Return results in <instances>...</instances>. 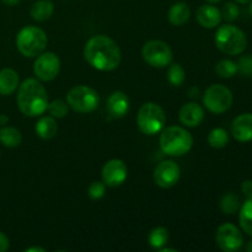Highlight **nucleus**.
<instances>
[{
  "mask_svg": "<svg viewBox=\"0 0 252 252\" xmlns=\"http://www.w3.org/2000/svg\"><path fill=\"white\" fill-rule=\"evenodd\" d=\"M84 57L93 68L101 71L115 70L122 59L117 43L103 34L94 36L89 39L84 48Z\"/></svg>",
  "mask_w": 252,
  "mask_h": 252,
  "instance_id": "obj_1",
  "label": "nucleus"
},
{
  "mask_svg": "<svg viewBox=\"0 0 252 252\" xmlns=\"http://www.w3.org/2000/svg\"><path fill=\"white\" fill-rule=\"evenodd\" d=\"M17 105L25 116L37 117L43 115L48 108V94L36 79H26L19 85Z\"/></svg>",
  "mask_w": 252,
  "mask_h": 252,
  "instance_id": "obj_2",
  "label": "nucleus"
},
{
  "mask_svg": "<svg viewBox=\"0 0 252 252\" xmlns=\"http://www.w3.org/2000/svg\"><path fill=\"white\" fill-rule=\"evenodd\" d=\"M160 148L169 157H182L192 149L193 138L191 133L179 126H172L161 130Z\"/></svg>",
  "mask_w": 252,
  "mask_h": 252,
  "instance_id": "obj_3",
  "label": "nucleus"
},
{
  "mask_svg": "<svg viewBox=\"0 0 252 252\" xmlns=\"http://www.w3.org/2000/svg\"><path fill=\"white\" fill-rule=\"evenodd\" d=\"M47 34L43 30L34 26H26L16 36V47L22 56L27 58H33L43 53L46 49Z\"/></svg>",
  "mask_w": 252,
  "mask_h": 252,
  "instance_id": "obj_4",
  "label": "nucleus"
},
{
  "mask_svg": "<svg viewBox=\"0 0 252 252\" xmlns=\"http://www.w3.org/2000/svg\"><path fill=\"white\" fill-rule=\"evenodd\" d=\"M216 44L225 54L238 56L246 49L248 38H246V34L236 26L224 25L219 27L217 31Z\"/></svg>",
  "mask_w": 252,
  "mask_h": 252,
  "instance_id": "obj_5",
  "label": "nucleus"
},
{
  "mask_svg": "<svg viewBox=\"0 0 252 252\" xmlns=\"http://www.w3.org/2000/svg\"><path fill=\"white\" fill-rule=\"evenodd\" d=\"M137 123L140 132L147 135H154L164 129L166 116L159 105L154 102H147L138 111Z\"/></svg>",
  "mask_w": 252,
  "mask_h": 252,
  "instance_id": "obj_6",
  "label": "nucleus"
},
{
  "mask_svg": "<svg viewBox=\"0 0 252 252\" xmlns=\"http://www.w3.org/2000/svg\"><path fill=\"white\" fill-rule=\"evenodd\" d=\"M68 105L80 113L93 112L100 103L98 94L94 89L85 85H78L71 89L66 95Z\"/></svg>",
  "mask_w": 252,
  "mask_h": 252,
  "instance_id": "obj_7",
  "label": "nucleus"
},
{
  "mask_svg": "<svg viewBox=\"0 0 252 252\" xmlns=\"http://www.w3.org/2000/svg\"><path fill=\"white\" fill-rule=\"evenodd\" d=\"M203 102L211 112L219 115V113L226 112L231 107L233 94L226 86L216 84V85H211L206 90Z\"/></svg>",
  "mask_w": 252,
  "mask_h": 252,
  "instance_id": "obj_8",
  "label": "nucleus"
},
{
  "mask_svg": "<svg viewBox=\"0 0 252 252\" xmlns=\"http://www.w3.org/2000/svg\"><path fill=\"white\" fill-rule=\"evenodd\" d=\"M143 59L153 68H165L172 62V51L167 43L162 41H149L143 46Z\"/></svg>",
  "mask_w": 252,
  "mask_h": 252,
  "instance_id": "obj_9",
  "label": "nucleus"
},
{
  "mask_svg": "<svg viewBox=\"0 0 252 252\" xmlns=\"http://www.w3.org/2000/svg\"><path fill=\"white\" fill-rule=\"evenodd\" d=\"M216 241L219 249L224 252H235L243 248L244 238L241 231L234 224L226 223L218 228Z\"/></svg>",
  "mask_w": 252,
  "mask_h": 252,
  "instance_id": "obj_10",
  "label": "nucleus"
},
{
  "mask_svg": "<svg viewBox=\"0 0 252 252\" xmlns=\"http://www.w3.org/2000/svg\"><path fill=\"white\" fill-rule=\"evenodd\" d=\"M61 70V61L53 52L41 53L33 64V73L42 81H51L57 78Z\"/></svg>",
  "mask_w": 252,
  "mask_h": 252,
  "instance_id": "obj_11",
  "label": "nucleus"
},
{
  "mask_svg": "<svg viewBox=\"0 0 252 252\" xmlns=\"http://www.w3.org/2000/svg\"><path fill=\"white\" fill-rule=\"evenodd\" d=\"M180 167L176 162L171 160H165L158 164V166L154 170V181L155 184L162 189H170L175 186L180 179Z\"/></svg>",
  "mask_w": 252,
  "mask_h": 252,
  "instance_id": "obj_12",
  "label": "nucleus"
},
{
  "mask_svg": "<svg viewBox=\"0 0 252 252\" xmlns=\"http://www.w3.org/2000/svg\"><path fill=\"white\" fill-rule=\"evenodd\" d=\"M128 175L127 166L120 159H112L102 167V180L106 186L117 187L126 181Z\"/></svg>",
  "mask_w": 252,
  "mask_h": 252,
  "instance_id": "obj_13",
  "label": "nucleus"
},
{
  "mask_svg": "<svg viewBox=\"0 0 252 252\" xmlns=\"http://www.w3.org/2000/svg\"><path fill=\"white\" fill-rule=\"evenodd\" d=\"M231 134L238 142L245 143L252 140V113H243L233 121Z\"/></svg>",
  "mask_w": 252,
  "mask_h": 252,
  "instance_id": "obj_14",
  "label": "nucleus"
},
{
  "mask_svg": "<svg viewBox=\"0 0 252 252\" xmlns=\"http://www.w3.org/2000/svg\"><path fill=\"white\" fill-rule=\"evenodd\" d=\"M179 118L182 125H185L186 127H197L204 120V111L198 103H186L180 110Z\"/></svg>",
  "mask_w": 252,
  "mask_h": 252,
  "instance_id": "obj_15",
  "label": "nucleus"
},
{
  "mask_svg": "<svg viewBox=\"0 0 252 252\" xmlns=\"http://www.w3.org/2000/svg\"><path fill=\"white\" fill-rule=\"evenodd\" d=\"M129 110V98L122 91H115L107 100V111L112 117H125Z\"/></svg>",
  "mask_w": 252,
  "mask_h": 252,
  "instance_id": "obj_16",
  "label": "nucleus"
},
{
  "mask_svg": "<svg viewBox=\"0 0 252 252\" xmlns=\"http://www.w3.org/2000/svg\"><path fill=\"white\" fill-rule=\"evenodd\" d=\"M197 20L199 25L206 29H214L221 21V12L213 5H202L197 10Z\"/></svg>",
  "mask_w": 252,
  "mask_h": 252,
  "instance_id": "obj_17",
  "label": "nucleus"
},
{
  "mask_svg": "<svg viewBox=\"0 0 252 252\" xmlns=\"http://www.w3.org/2000/svg\"><path fill=\"white\" fill-rule=\"evenodd\" d=\"M19 74L14 69L5 68L0 70V95L9 96L19 88Z\"/></svg>",
  "mask_w": 252,
  "mask_h": 252,
  "instance_id": "obj_18",
  "label": "nucleus"
},
{
  "mask_svg": "<svg viewBox=\"0 0 252 252\" xmlns=\"http://www.w3.org/2000/svg\"><path fill=\"white\" fill-rule=\"evenodd\" d=\"M57 132H58V126L53 117L46 116L39 118L38 122L36 123V133L42 139H52L56 137Z\"/></svg>",
  "mask_w": 252,
  "mask_h": 252,
  "instance_id": "obj_19",
  "label": "nucleus"
},
{
  "mask_svg": "<svg viewBox=\"0 0 252 252\" xmlns=\"http://www.w3.org/2000/svg\"><path fill=\"white\" fill-rule=\"evenodd\" d=\"M189 16H191V9L185 2H177L172 5L169 11V21L174 26H182L189 21Z\"/></svg>",
  "mask_w": 252,
  "mask_h": 252,
  "instance_id": "obj_20",
  "label": "nucleus"
},
{
  "mask_svg": "<svg viewBox=\"0 0 252 252\" xmlns=\"http://www.w3.org/2000/svg\"><path fill=\"white\" fill-rule=\"evenodd\" d=\"M54 11V4L49 0H39V1H36L31 7V14L32 19L36 20L38 22L47 21L49 17L53 15Z\"/></svg>",
  "mask_w": 252,
  "mask_h": 252,
  "instance_id": "obj_21",
  "label": "nucleus"
},
{
  "mask_svg": "<svg viewBox=\"0 0 252 252\" xmlns=\"http://www.w3.org/2000/svg\"><path fill=\"white\" fill-rule=\"evenodd\" d=\"M0 142L7 148L19 147L22 142L21 132L14 127H2L0 129Z\"/></svg>",
  "mask_w": 252,
  "mask_h": 252,
  "instance_id": "obj_22",
  "label": "nucleus"
},
{
  "mask_svg": "<svg viewBox=\"0 0 252 252\" xmlns=\"http://www.w3.org/2000/svg\"><path fill=\"white\" fill-rule=\"evenodd\" d=\"M240 226L248 235L252 236V196L246 199L245 203L240 208Z\"/></svg>",
  "mask_w": 252,
  "mask_h": 252,
  "instance_id": "obj_23",
  "label": "nucleus"
},
{
  "mask_svg": "<svg viewBox=\"0 0 252 252\" xmlns=\"http://www.w3.org/2000/svg\"><path fill=\"white\" fill-rule=\"evenodd\" d=\"M148 241H149V245L152 246L153 249L160 250V249L164 248L167 244V241H169V231H167V229L164 228V226L154 228L150 231Z\"/></svg>",
  "mask_w": 252,
  "mask_h": 252,
  "instance_id": "obj_24",
  "label": "nucleus"
},
{
  "mask_svg": "<svg viewBox=\"0 0 252 252\" xmlns=\"http://www.w3.org/2000/svg\"><path fill=\"white\" fill-rule=\"evenodd\" d=\"M208 143L214 149H223L229 143L228 132L223 128H214L209 132Z\"/></svg>",
  "mask_w": 252,
  "mask_h": 252,
  "instance_id": "obj_25",
  "label": "nucleus"
},
{
  "mask_svg": "<svg viewBox=\"0 0 252 252\" xmlns=\"http://www.w3.org/2000/svg\"><path fill=\"white\" fill-rule=\"evenodd\" d=\"M240 208V199L236 194L226 193L220 201V209L225 214H234Z\"/></svg>",
  "mask_w": 252,
  "mask_h": 252,
  "instance_id": "obj_26",
  "label": "nucleus"
},
{
  "mask_svg": "<svg viewBox=\"0 0 252 252\" xmlns=\"http://www.w3.org/2000/svg\"><path fill=\"white\" fill-rule=\"evenodd\" d=\"M185 79H186V74H185L184 68L180 65L179 63L171 64L167 71V80L172 86H181L184 84Z\"/></svg>",
  "mask_w": 252,
  "mask_h": 252,
  "instance_id": "obj_27",
  "label": "nucleus"
},
{
  "mask_svg": "<svg viewBox=\"0 0 252 252\" xmlns=\"http://www.w3.org/2000/svg\"><path fill=\"white\" fill-rule=\"evenodd\" d=\"M216 71L221 78H231L238 73V64L229 59H224L217 64Z\"/></svg>",
  "mask_w": 252,
  "mask_h": 252,
  "instance_id": "obj_28",
  "label": "nucleus"
},
{
  "mask_svg": "<svg viewBox=\"0 0 252 252\" xmlns=\"http://www.w3.org/2000/svg\"><path fill=\"white\" fill-rule=\"evenodd\" d=\"M47 110L49 111L52 117L56 118H63L68 115V105L63 100H54L53 102L49 103Z\"/></svg>",
  "mask_w": 252,
  "mask_h": 252,
  "instance_id": "obj_29",
  "label": "nucleus"
},
{
  "mask_svg": "<svg viewBox=\"0 0 252 252\" xmlns=\"http://www.w3.org/2000/svg\"><path fill=\"white\" fill-rule=\"evenodd\" d=\"M240 14V9L235 2H226L223 7V12H221V17L226 20V21L231 22L235 21Z\"/></svg>",
  "mask_w": 252,
  "mask_h": 252,
  "instance_id": "obj_30",
  "label": "nucleus"
},
{
  "mask_svg": "<svg viewBox=\"0 0 252 252\" xmlns=\"http://www.w3.org/2000/svg\"><path fill=\"white\" fill-rule=\"evenodd\" d=\"M105 189L106 186L103 182H93V184L90 185V187H89V197H90L91 199H95V201L96 199L102 198V197L105 196Z\"/></svg>",
  "mask_w": 252,
  "mask_h": 252,
  "instance_id": "obj_31",
  "label": "nucleus"
},
{
  "mask_svg": "<svg viewBox=\"0 0 252 252\" xmlns=\"http://www.w3.org/2000/svg\"><path fill=\"white\" fill-rule=\"evenodd\" d=\"M238 71L246 76H252V57H243L238 63Z\"/></svg>",
  "mask_w": 252,
  "mask_h": 252,
  "instance_id": "obj_32",
  "label": "nucleus"
},
{
  "mask_svg": "<svg viewBox=\"0 0 252 252\" xmlns=\"http://www.w3.org/2000/svg\"><path fill=\"white\" fill-rule=\"evenodd\" d=\"M10 248V241L7 236L4 233L0 231V252H5L9 250Z\"/></svg>",
  "mask_w": 252,
  "mask_h": 252,
  "instance_id": "obj_33",
  "label": "nucleus"
},
{
  "mask_svg": "<svg viewBox=\"0 0 252 252\" xmlns=\"http://www.w3.org/2000/svg\"><path fill=\"white\" fill-rule=\"evenodd\" d=\"M241 189H243L244 194H246L248 197L252 196V181L251 180H246L241 185Z\"/></svg>",
  "mask_w": 252,
  "mask_h": 252,
  "instance_id": "obj_34",
  "label": "nucleus"
},
{
  "mask_svg": "<svg viewBox=\"0 0 252 252\" xmlns=\"http://www.w3.org/2000/svg\"><path fill=\"white\" fill-rule=\"evenodd\" d=\"M25 252H46L43 248H39V246H32L25 250Z\"/></svg>",
  "mask_w": 252,
  "mask_h": 252,
  "instance_id": "obj_35",
  "label": "nucleus"
},
{
  "mask_svg": "<svg viewBox=\"0 0 252 252\" xmlns=\"http://www.w3.org/2000/svg\"><path fill=\"white\" fill-rule=\"evenodd\" d=\"M20 1H21V0H2V2L6 5H9V6H14V5L19 4Z\"/></svg>",
  "mask_w": 252,
  "mask_h": 252,
  "instance_id": "obj_36",
  "label": "nucleus"
},
{
  "mask_svg": "<svg viewBox=\"0 0 252 252\" xmlns=\"http://www.w3.org/2000/svg\"><path fill=\"white\" fill-rule=\"evenodd\" d=\"M189 97H197V96H198V89L192 88L191 90L189 91Z\"/></svg>",
  "mask_w": 252,
  "mask_h": 252,
  "instance_id": "obj_37",
  "label": "nucleus"
},
{
  "mask_svg": "<svg viewBox=\"0 0 252 252\" xmlns=\"http://www.w3.org/2000/svg\"><path fill=\"white\" fill-rule=\"evenodd\" d=\"M7 122H9V118H7L6 116L4 115L0 116V125H6Z\"/></svg>",
  "mask_w": 252,
  "mask_h": 252,
  "instance_id": "obj_38",
  "label": "nucleus"
},
{
  "mask_svg": "<svg viewBox=\"0 0 252 252\" xmlns=\"http://www.w3.org/2000/svg\"><path fill=\"white\" fill-rule=\"evenodd\" d=\"M160 252H177V250H175V249H169V248H162V249H160L159 250Z\"/></svg>",
  "mask_w": 252,
  "mask_h": 252,
  "instance_id": "obj_39",
  "label": "nucleus"
},
{
  "mask_svg": "<svg viewBox=\"0 0 252 252\" xmlns=\"http://www.w3.org/2000/svg\"><path fill=\"white\" fill-rule=\"evenodd\" d=\"M246 251L252 252V241H249V244L246 245Z\"/></svg>",
  "mask_w": 252,
  "mask_h": 252,
  "instance_id": "obj_40",
  "label": "nucleus"
},
{
  "mask_svg": "<svg viewBox=\"0 0 252 252\" xmlns=\"http://www.w3.org/2000/svg\"><path fill=\"white\" fill-rule=\"evenodd\" d=\"M235 1L240 2V4H248V2H250L251 0H235Z\"/></svg>",
  "mask_w": 252,
  "mask_h": 252,
  "instance_id": "obj_41",
  "label": "nucleus"
},
{
  "mask_svg": "<svg viewBox=\"0 0 252 252\" xmlns=\"http://www.w3.org/2000/svg\"><path fill=\"white\" fill-rule=\"evenodd\" d=\"M208 2H211V4H216V2H219L220 0H207Z\"/></svg>",
  "mask_w": 252,
  "mask_h": 252,
  "instance_id": "obj_42",
  "label": "nucleus"
},
{
  "mask_svg": "<svg viewBox=\"0 0 252 252\" xmlns=\"http://www.w3.org/2000/svg\"><path fill=\"white\" fill-rule=\"evenodd\" d=\"M250 12H251V16H252V0H251V5H250Z\"/></svg>",
  "mask_w": 252,
  "mask_h": 252,
  "instance_id": "obj_43",
  "label": "nucleus"
}]
</instances>
